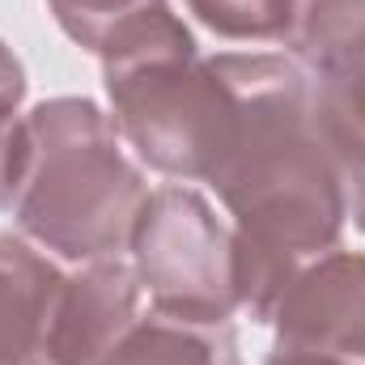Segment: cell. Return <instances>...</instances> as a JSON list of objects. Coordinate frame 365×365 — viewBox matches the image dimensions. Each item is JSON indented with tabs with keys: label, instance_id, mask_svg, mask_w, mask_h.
<instances>
[{
	"label": "cell",
	"instance_id": "6da1fadb",
	"mask_svg": "<svg viewBox=\"0 0 365 365\" xmlns=\"http://www.w3.org/2000/svg\"><path fill=\"white\" fill-rule=\"evenodd\" d=\"M212 64L234 93V123L204 182L234 217L242 310L272 323L297 268L336 251L349 200L310 115V77L289 56L247 51Z\"/></svg>",
	"mask_w": 365,
	"mask_h": 365
},
{
	"label": "cell",
	"instance_id": "7a4b0ae2",
	"mask_svg": "<svg viewBox=\"0 0 365 365\" xmlns=\"http://www.w3.org/2000/svg\"><path fill=\"white\" fill-rule=\"evenodd\" d=\"M149 191L123 158L115 123L90 98H51L26 115L17 225L64 259H110L128 247Z\"/></svg>",
	"mask_w": 365,
	"mask_h": 365
},
{
	"label": "cell",
	"instance_id": "3957f363",
	"mask_svg": "<svg viewBox=\"0 0 365 365\" xmlns=\"http://www.w3.org/2000/svg\"><path fill=\"white\" fill-rule=\"evenodd\" d=\"M98 56L110 123L136 158L175 179H208L234 123V93L217 64L195 51L191 30L158 9L119 30Z\"/></svg>",
	"mask_w": 365,
	"mask_h": 365
},
{
	"label": "cell",
	"instance_id": "277c9868",
	"mask_svg": "<svg viewBox=\"0 0 365 365\" xmlns=\"http://www.w3.org/2000/svg\"><path fill=\"white\" fill-rule=\"evenodd\" d=\"M128 247L153 310L191 323H230L242 310L238 234L200 191L175 182L149 191Z\"/></svg>",
	"mask_w": 365,
	"mask_h": 365
},
{
	"label": "cell",
	"instance_id": "5b68a950",
	"mask_svg": "<svg viewBox=\"0 0 365 365\" xmlns=\"http://www.w3.org/2000/svg\"><path fill=\"white\" fill-rule=\"evenodd\" d=\"M272 353L365 365V255L327 251L302 264L272 310Z\"/></svg>",
	"mask_w": 365,
	"mask_h": 365
},
{
	"label": "cell",
	"instance_id": "8992f818",
	"mask_svg": "<svg viewBox=\"0 0 365 365\" xmlns=\"http://www.w3.org/2000/svg\"><path fill=\"white\" fill-rule=\"evenodd\" d=\"M64 280L21 238H0V365H56V314Z\"/></svg>",
	"mask_w": 365,
	"mask_h": 365
},
{
	"label": "cell",
	"instance_id": "52a82bcc",
	"mask_svg": "<svg viewBox=\"0 0 365 365\" xmlns=\"http://www.w3.org/2000/svg\"><path fill=\"white\" fill-rule=\"evenodd\" d=\"M140 280L119 259H93L64 280L56 314V365H102L136 323Z\"/></svg>",
	"mask_w": 365,
	"mask_h": 365
},
{
	"label": "cell",
	"instance_id": "ba28073f",
	"mask_svg": "<svg viewBox=\"0 0 365 365\" xmlns=\"http://www.w3.org/2000/svg\"><path fill=\"white\" fill-rule=\"evenodd\" d=\"M310 115L340 170L349 212L365 234V47L310 77Z\"/></svg>",
	"mask_w": 365,
	"mask_h": 365
},
{
	"label": "cell",
	"instance_id": "9c48e42d",
	"mask_svg": "<svg viewBox=\"0 0 365 365\" xmlns=\"http://www.w3.org/2000/svg\"><path fill=\"white\" fill-rule=\"evenodd\" d=\"M102 365H238V340L230 323H191L153 310L123 331Z\"/></svg>",
	"mask_w": 365,
	"mask_h": 365
},
{
	"label": "cell",
	"instance_id": "30bf717a",
	"mask_svg": "<svg viewBox=\"0 0 365 365\" xmlns=\"http://www.w3.org/2000/svg\"><path fill=\"white\" fill-rule=\"evenodd\" d=\"M284 47L306 77L353 56L365 47V0H293V26Z\"/></svg>",
	"mask_w": 365,
	"mask_h": 365
},
{
	"label": "cell",
	"instance_id": "8fae6325",
	"mask_svg": "<svg viewBox=\"0 0 365 365\" xmlns=\"http://www.w3.org/2000/svg\"><path fill=\"white\" fill-rule=\"evenodd\" d=\"M191 13L221 38L284 43L293 26V0H187Z\"/></svg>",
	"mask_w": 365,
	"mask_h": 365
},
{
	"label": "cell",
	"instance_id": "7c38bea8",
	"mask_svg": "<svg viewBox=\"0 0 365 365\" xmlns=\"http://www.w3.org/2000/svg\"><path fill=\"white\" fill-rule=\"evenodd\" d=\"M60 30L81 43L86 51H102L119 30H128L132 21L166 9V0H47Z\"/></svg>",
	"mask_w": 365,
	"mask_h": 365
},
{
	"label": "cell",
	"instance_id": "4fadbf2b",
	"mask_svg": "<svg viewBox=\"0 0 365 365\" xmlns=\"http://www.w3.org/2000/svg\"><path fill=\"white\" fill-rule=\"evenodd\" d=\"M21 98H26V73L17 64V56L0 43V208L13 204V191H17V179H21V162H26Z\"/></svg>",
	"mask_w": 365,
	"mask_h": 365
}]
</instances>
